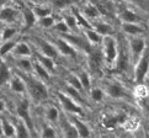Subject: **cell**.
Masks as SVG:
<instances>
[{
    "label": "cell",
    "mask_w": 149,
    "mask_h": 138,
    "mask_svg": "<svg viewBox=\"0 0 149 138\" xmlns=\"http://www.w3.org/2000/svg\"><path fill=\"white\" fill-rule=\"evenodd\" d=\"M37 62L41 63L47 70L49 73H54L56 72V64H54V61L52 58L47 57V56H43V54H37Z\"/></svg>",
    "instance_id": "22"
},
{
    "label": "cell",
    "mask_w": 149,
    "mask_h": 138,
    "mask_svg": "<svg viewBox=\"0 0 149 138\" xmlns=\"http://www.w3.org/2000/svg\"><path fill=\"white\" fill-rule=\"evenodd\" d=\"M107 94L110 95L111 98L113 99H118V98H126L127 94L125 91V89L122 85L117 83H112V84H109L107 85Z\"/></svg>",
    "instance_id": "15"
},
{
    "label": "cell",
    "mask_w": 149,
    "mask_h": 138,
    "mask_svg": "<svg viewBox=\"0 0 149 138\" xmlns=\"http://www.w3.org/2000/svg\"><path fill=\"white\" fill-rule=\"evenodd\" d=\"M11 79V72L4 61H0V86L8 84Z\"/></svg>",
    "instance_id": "20"
},
{
    "label": "cell",
    "mask_w": 149,
    "mask_h": 138,
    "mask_svg": "<svg viewBox=\"0 0 149 138\" xmlns=\"http://www.w3.org/2000/svg\"><path fill=\"white\" fill-rule=\"evenodd\" d=\"M93 29L96 31L97 33H100L101 36H107V35H111L112 33V27L106 24V22H97L93 25Z\"/></svg>",
    "instance_id": "32"
},
{
    "label": "cell",
    "mask_w": 149,
    "mask_h": 138,
    "mask_svg": "<svg viewBox=\"0 0 149 138\" xmlns=\"http://www.w3.org/2000/svg\"><path fill=\"white\" fill-rule=\"evenodd\" d=\"M6 1L8 0H0V8H3L5 4H6Z\"/></svg>",
    "instance_id": "46"
},
{
    "label": "cell",
    "mask_w": 149,
    "mask_h": 138,
    "mask_svg": "<svg viewBox=\"0 0 149 138\" xmlns=\"http://www.w3.org/2000/svg\"><path fill=\"white\" fill-rule=\"evenodd\" d=\"M10 89L16 94H24L26 93V84L24 82V79L21 77H11L10 79Z\"/></svg>",
    "instance_id": "14"
},
{
    "label": "cell",
    "mask_w": 149,
    "mask_h": 138,
    "mask_svg": "<svg viewBox=\"0 0 149 138\" xmlns=\"http://www.w3.org/2000/svg\"><path fill=\"white\" fill-rule=\"evenodd\" d=\"M83 15L86 19H96L100 16V11H99V9L95 6V5L93 4H88V5H85V6L83 8Z\"/></svg>",
    "instance_id": "27"
},
{
    "label": "cell",
    "mask_w": 149,
    "mask_h": 138,
    "mask_svg": "<svg viewBox=\"0 0 149 138\" xmlns=\"http://www.w3.org/2000/svg\"><path fill=\"white\" fill-rule=\"evenodd\" d=\"M79 79H80V83H81V86L84 90H89L90 89V77L86 72H81L79 74Z\"/></svg>",
    "instance_id": "40"
},
{
    "label": "cell",
    "mask_w": 149,
    "mask_h": 138,
    "mask_svg": "<svg viewBox=\"0 0 149 138\" xmlns=\"http://www.w3.org/2000/svg\"><path fill=\"white\" fill-rule=\"evenodd\" d=\"M16 40H8V41H4V43L0 46V56L4 57V56H6L8 53H10L13 49H14V47L15 45H16Z\"/></svg>",
    "instance_id": "34"
},
{
    "label": "cell",
    "mask_w": 149,
    "mask_h": 138,
    "mask_svg": "<svg viewBox=\"0 0 149 138\" xmlns=\"http://www.w3.org/2000/svg\"><path fill=\"white\" fill-rule=\"evenodd\" d=\"M115 64H116V68H117V70L118 72H126L127 69H128L130 59H128V56H127L126 52H123V51L118 52Z\"/></svg>",
    "instance_id": "18"
},
{
    "label": "cell",
    "mask_w": 149,
    "mask_h": 138,
    "mask_svg": "<svg viewBox=\"0 0 149 138\" xmlns=\"http://www.w3.org/2000/svg\"><path fill=\"white\" fill-rule=\"evenodd\" d=\"M17 67L25 73H31V70L33 69V63L31 62L27 57H20L16 62Z\"/></svg>",
    "instance_id": "30"
},
{
    "label": "cell",
    "mask_w": 149,
    "mask_h": 138,
    "mask_svg": "<svg viewBox=\"0 0 149 138\" xmlns=\"http://www.w3.org/2000/svg\"><path fill=\"white\" fill-rule=\"evenodd\" d=\"M90 96H91V99L94 100V101L99 102V101H101V100L104 99V91L101 89H99V88H95V89H93L91 91H90Z\"/></svg>",
    "instance_id": "41"
},
{
    "label": "cell",
    "mask_w": 149,
    "mask_h": 138,
    "mask_svg": "<svg viewBox=\"0 0 149 138\" xmlns=\"http://www.w3.org/2000/svg\"><path fill=\"white\" fill-rule=\"evenodd\" d=\"M22 19L25 21L26 30L31 29L37 22V17H36V15L33 13V10L30 9V8H24V10H22Z\"/></svg>",
    "instance_id": "16"
},
{
    "label": "cell",
    "mask_w": 149,
    "mask_h": 138,
    "mask_svg": "<svg viewBox=\"0 0 149 138\" xmlns=\"http://www.w3.org/2000/svg\"><path fill=\"white\" fill-rule=\"evenodd\" d=\"M5 107H6V104H5V101L3 99H0V112H3L5 110Z\"/></svg>",
    "instance_id": "45"
},
{
    "label": "cell",
    "mask_w": 149,
    "mask_h": 138,
    "mask_svg": "<svg viewBox=\"0 0 149 138\" xmlns=\"http://www.w3.org/2000/svg\"><path fill=\"white\" fill-rule=\"evenodd\" d=\"M62 37L64 40H67L69 43H72L75 48H79V49H83L86 53H89L91 51V43L88 41L86 37L84 36H77V35H72V33H62Z\"/></svg>",
    "instance_id": "5"
},
{
    "label": "cell",
    "mask_w": 149,
    "mask_h": 138,
    "mask_svg": "<svg viewBox=\"0 0 149 138\" xmlns=\"http://www.w3.org/2000/svg\"><path fill=\"white\" fill-rule=\"evenodd\" d=\"M11 52L16 57H30L32 54V51H31L30 46L26 42H16V45H15Z\"/></svg>",
    "instance_id": "13"
},
{
    "label": "cell",
    "mask_w": 149,
    "mask_h": 138,
    "mask_svg": "<svg viewBox=\"0 0 149 138\" xmlns=\"http://www.w3.org/2000/svg\"><path fill=\"white\" fill-rule=\"evenodd\" d=\"M122 30H123L126 33L132 35V36L141 35V33L144 32V29H143L142 26L137 25V24H132V22H125L122 25Z\"/></svg>",
    "instance_id": "21"
},
{
    "label": "cell",
    "mask_w": 149,
    "mask_h": 138,
    "mask_svg": "<svg viewBox=\"0 0 149 138\" xmlns=\"http://www.w3.org/2000/svg\"><path fill=\"white\" fill-rule=\"evenodd\" d=\"M41 1L49 3L53 9H64L67 6H70L72 4L77 3L78 0H41Z\"/></svg>",
    "instance_id": "31"
},
{
    "label": "cell",
    "mask_w": 149,
    "mask_h": 138,
    "mask_svg": "<svg viewBox=\"0 0 149 138\" xmlns=\"http://www.w3.org/2000/svg\"><path fill=\"white\" fill-rule=\"evenodd\" d=\"M1 126H3V135L5 137H14L15 136V126L10 121L3 120Z\"/></svg>",
    "instance_id": "35"
},
{
    "label": "cell",
    "mask_w": 149,
    "mask_h": 138,
    "mask_svg": "<svg viewBox=\"0 0 149 138\" xmlns=\"http://www.w3.org/2000/svg\"><path fill=\"white\" fill-rule=\"evenodd\" d=\"M57 51L63 56L67 57H72V58H77V49L72 43H69L67 40H64L63 37H56L54 43Z\"/></svg>",
    "instance_id": "7"
},
{
    "label": "cell",
    "mask_w": 149,
    "mask_h": 138,
    "mask_svg": "<svg viewBox=\"0 0 149 138\" xmlns=\"http://www.w3.org/2000/svg\"><path fill=\"white\" fill-rule=\"evenodd\" d=\"M61 125H62V135L64 137H79L75 126H74V123L70 120L63 117L61 120Z\"/></svg>",
    "instance_id": "12"
},
{
    "label": "cell",
    "mask_w": 149,
    "mask_h": 138,
    "mask_svg": "<svg viewBox=\"0 0 149 138\" xmlns=\"http://www.w3.org/2000/svg\"><path fill=\"white\" fill-rule=\"evenodd\" d=\"M73 15H74V16H75V19H77V21L79 22V25H80V26H83V27H84L85 30L93 29V25L90 24V22H88L86 17H85L84 15H81L80 13L78 11V10H74V11H73Z\"/></svg>",
    "instance_id": "36"
},
{
    "label": "cell",
    "mask_w": 149,
    "mask_h": 138,
    "mask_svg": "<svg viewBox=\"0 0 149 138\" xmlns=\"http://www.w3.org/2000/svg\"><path fill=\"white\" fill-rule=\"evenodd\" d=\"M3 41V38H1V30H0V42Z\"/></svg>",
    "instance_id": "48"
},
{
    "label": "cell",
    "mask_w": 149,
    "mask_h": 138,
    "mask_svg": "<svg viewBox=\"0 0 149 138\" xmlns=\"http://www.w3.org/2000/svg\"><path fill=\"white\" fill-rule=\"evenodd\" d=\"M16 114L19 116V118H21L25 122L26 126L29 127V130L31 131V133H32L33 121H32V117H31V114H30V106H29L27 100H21V101L17 104Z\"/></svg>",
    "instance_id": "6"
},
{
    "label": "cell",
    "mask_w": 149,
    "mask_h": 138,
    "mask_svg": "<svg viewBox=\"0 0 149 138\" xmlns=\"http://www.w3.org/2000/svg\"><path fill=\"white\" fill-rule=\"evenodd\" d=\"M15 136L16 137H30L31 136V131L29 130V127L26 126V123L22 120H19L15 126Z\"/></svg>",
    "instance_id": "25"
},
{
    "label": "cell",
    "mask_w": 149,
    "mask_h": 138,
    "mask_svg": "<svg viewBox=\"0 0 149 138\" xmlns=\"http://www.w3.org/2000/svg\"><path fill=\"white\" fill-rule=\"evenodd\" d=\"M125 115H112V116H106V117L104 118L102 123L104 126L106 127V128H115V127L118 125V123H122V122L125 121Z\"/></svg>",
    "instance_id": "17"
},
{
    "label": "cell",
    "mask_w": 149,
    "mask_h": 138,
    "mask_svg": "<svg viewBox=\"0 0 149 138\" xmlns=\"http://www.w3.org/2000/svg\"><path fill=\"white\" fill-rule=\"evenodd\" d=\"M149 72V48L146 47L141 57L136 61V68H134V82L141 85L144 82L147 74Z\"/></svg>",
    "instance_id": "3"
},
{
    "label": "cell",
    "mask_w": 149,
    "mask_h": 138,
    "mask_svg": "<svg viewBox=\"0 0 149 138\" xmlns=\"http://www.w3.org/2000/svg\"><path fill=\"white\" fill-rule=\"evenodd\" d=\"M19 16V10L13 6H3L0 8V20L4 22L11 24L15 22Z\"/></svg>",
    "instance_id": "11"
},
{
    "label": "cell",
    "mask_w": 149,
    "mask_h": 138,
    "mask_svg": "<svg viewBox=\"0 0 149 138\" xmlns=\"http://www.w3.org/2000/svg\"><path fill=\"white\" fill-rule=\"evenodd\" d=\"M58 96V100L62 105V107L64 109L65 111L70 114H75V115H83V109L81 106L79 105L75 100H73L70 96H68L67 94H63V93H58L57 94Z\"/></svg>",
    "instance_id": "4"
},
{
    "label": "cell",
    "mask_w": 149,
    "mask_h": 138,
    "mask_svg": "<svg viewBox=\"0 0 149 138\" xmlns=\"http://www.w3.org/2000/svg\"><path fill=\"white\" fill-rule=\"evenodd\" d=\"M53 29L61 33H67V32H69V30H70L68 27V25L65 24V21H59V22L54 24L53 25Z\"/></svg>",
    "instance_id": "42"
},
{
    "label": "cell",
    "mask_w": 149,
    "mask_h": 138,
    "mask_svg": "<svg viewBox=\"0 0 149 138\" xmlns=\"http://www.w3.org/2000/svg\"><path fill=\"white\" fill-rule=\"evenodd\" d=\"M70 121L74 123V126H75L79 137H89V136H90V130H89V127L85 125L84 122H81L80 120L77 118V117H73Z\"/></svg>",
    "instance_id": "23"
},
{
    "label": "cell",
    "mask_w": 149,
    "mask_h": 138,
    "mask_svg": "<svg viewBox=\"0 0 149 138\" xmlns=\"http://www.w3.org/2000/svg\"><path fill=\"white\" fill-rule=\"evenodd\" d=\"M134 1H143V0H134Z\"/></svg>",
    "instance_id": "49"
},
{
    "label": "cell",
    "mask_w": 149,
    "mask_h": 138,
    "mask_svg": "<svg viewBox=\"0 0 149 138\" xmlns=\"http://www.w3.org/2000/svg\"><path fill=\"white\" fill-rule=\"evenodd\" d=\"M37 46H38V48H40L42 54L49 57V58H52V59H57L58 56H59V52L57 51L56 46L53 43H51V42L46 41V40L37 38Z\"/></svg>",
    "instance_id": "10"
},
{
    "label": "cell",
    "mask_w": 149,
    "mask_h": 138,
    "mask_svg": "<svg viewBox=\"0 0 149 138\" xmlns=\"http://www.w3.org/2000/svg\"><path fill=\"white\" fill-rule=\"evenodd\" d=\"M121 20L123 22H132V24H138L141 21V17L138 16L136 13L131 11L130 9H123L121 13Z\"/></svg>",
    "instance_id": "24"
},
{
    "label": "cell",
    "mask_w": 149,
    "mask_h": 138,
    "mask_svg": "<svg viewBox=\"0 0 149 138\" xmlns=\"http://www.w3.org/2000/svg\"><path fill=\"white\" fill-rule=\"evenodd\" d=\"M38 24L45 29H49V27H53V25L56 24V20L52 15H48V16H45V17H41L38 19Z\"/></svg>",
    "instance_id": "38"
},
{
    "label": "cell",
    "mask_w": 149,
    "mask_h": 138,
    "mask_svg": "<svg viewBox=\"0 0 149 138\" xmlns=\"http://www.w3.org/2000/svg\"><path fill=\"white\" fill-rule=\"evenodd\" d=\"M42 137H56L57 136V132L54 131V128H52L49 126H46L43 130H42Z\"/></svg>",
    "instance_id": "44"
},
{
    "label": "cell",
    "mask_w": 149,
    "mask_h": 138,
    "mask_svg": "<svg viewBox=\"0 0 149 138\" xmlns=\"http://www.w3.org/2000/svg\"><path fill=\"white\" fill-rule=\"evenodd\" d=\"M101 46H102L105 63L109 67H113L116 63V59H117V54H118V45H117L116 38L111 35L102 36Z\"/></svg>",
    "instance_id": "2"
},
{
    "label": "cell",
    "mask_w": 149,
    "mask_h": 138,
    "mask_svg": "<svg viewBox=\"0 0 149 138\" xmlns=\"http://www.w3.org/2000/svg\"><path fill=\"white\" fill-rule=\"evenodd\" d=\"M67 82H68V84L69 85H72L73 88H75V89H78L79 91H83V86H81V83H80V79H79V77L78 75H69L68 77V79H67Z\"/></svg>",
    "instance_id": "39"
},
{
    "label": "cell",
    "mask_w": 149,
    "mask_h": 138,
    "mask_svg": "<svg viewBox=\"0 0 149 138\" xmlns=\"http://www.w3.org/2000/svg\"><path fill=\"white\" fill-rule=\"evenodd\" d=\"M63 17H64V21H65V24L68 25L69 29H74L78 26V21H77L74 15H64Z\"/></svg>",
    "instance_id": "43"
},
{
    "label": "cell",
    "mask_w": 149,
    "mask_h": 138,
    "mask_svg": "<svg viewBox=\"0 0 149 138\" xmlns=\"http://www.w3.org/2000/svg\"><path fill=\"white\" fill-rule=\"evenodd\" d=\"M33 68H35V70L37 73V77H38V78L43 79V80H46V82H48L49 79H51V73L47 70V69L41 64V63H38V62L36 61L33 63Z\"/></svg>",
    "instance_id": "29"
},
{
    "label": "cell",
    "mask_w": 149,
    "mask_h": 138,
    "mask_svg": "<svg viewBox=\"0 0 149 138\" xmlns=\"http://www.w3.org/2000/svg\"><path fill=\"white\" fill-rule=\"evenodd\" d=\"M46 118L49 122H52V123H57L61 118L59 110H58L56 106H48V107L46 109Z\"/></svg>",
    "instance_id": "28"
},
{
    "label": "cell",
    "mask_w": 149,
    "mask_h": 138,
    "mask_svg": "<svg viewBox=\"0 0 149 138\" xmlns=\"http://www.w3.org/2000/svg\"><path fill=\"white\" fill-rule=\"evenodd\" d=\"M32 10H33V13H35L37 19L48 16V15H52V13H53V8L51 6V5H43V4L33 5Z\"/></svg>",
    "instance_id": "19"
},
{
    "label": "cell",
    "mask_w": 149,
    "mask_h": 138,
    "mask_svg": "<svg viewBox=\"0 0 149 138\" xmlns=\"http://www.w3.org/2000/svg\"><path fill=\"white\" fill-rule=\"evenodd\" d=\"M1 136H4L3 135V126H1V121H0V137Z\"/></svg>",
    "instance_id": "47"
},
{
    "label": "cell",
    "mask_w": 149,
    "mask_h": 138,
    "mask_svg": "<svg viewBox=\"0 0 149 138\" xmlns=\"http://www.w3.org/2000/svg\"><path fill=\"white\" fill-rule=\"evenodd\" d=\"M22 79L26 84V91H29V94L33 100H36V101H45V100L48 99L49 94L43 82H41L40 79L35 77L27 75V74H24Z\"/></svg>",
    "instance_id": "1"
},
{
    "label": "cell",
    "mask_w": 149,
    "mask_h": 138,
    "mask_svg": "<svg viewBox=\"0 0 149 138\" xmlns=\"http://www.w3.org/2000/svg\"><path fill=\"white\" fill-rule=\"evenodd\" d=\"M88 57H89V67L90 69H93V70H99V69L102 67L104 64V53L101 49H96V48H91V51H90L88 53Z\"/></svg>",
    "instance_id": "9"
},
{
    "label": "cell",
    "mask_w": 149,
    "mask_h": 138,
    "mask_svg": "<svg viewBox=\"0 0 149 138\" xmlns=\"http://www.w3.org/2000/svg\"><path fill=\"white\" fill-rule=\"evenodd\" d=\"M16 32H17V29H16V27H13V26L5 27L4 31H1V38H3V41L11 40L13 37L16 35Z\"/></svg>",
    "instance_id": "37"
},
{
    "label": "cell",
    "mask_w": 149,
    "mask_h": 138,
    "mask_svg": "<svg viewBox=\"0 0 149 138\" xmlns=\"http://www.w3.org/2000/svg\"><path fill=\"white\" fill-rule=\"evenodd\" d=\"M130 45V51H131V57L133 61H137L138 58L141 57V54L143 53V51L146 49V40L141 38V37H136V38H132L128 42Z\"/></svg>",
    "instance_id": "8"
},
{
    "label": "cell",
    "mask_w": 149,
    "mask_h": 138,
    "mask_svg": "<svg viewBox=\"0 0 149 138\" xmlns=\"http://www.w3.org/2000/svg\"><path fill=\"white\" fill-rule=\"evenodd\" d=\"M85 37L88 38V41L90 43H94V45H99L101 43V40H102V36L100 33H97L94 29H89V30H85Z\"/></svg>",
    "instance_id": "33"
},
{
    "label": "cell",
    "mask_w": 149,
    "mask_h": 138,
    "mask_svg": "<svg viewBox=\"0 0 149 138\" xmlns=\"http://www.w3.org/2000/svg\"><path fill=\"white\" fill-rule=\"evenodd\" d=\"M65 94L68 95V96H70L73 100H75L77 102H84L85 104V100L83 99V95H81V91H79L78 89L73 88L72 85H69V84H67L65 85Z\"/></svg>",
    "instance_id": "26"
}]
</instances>
